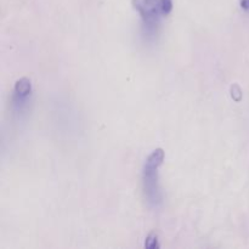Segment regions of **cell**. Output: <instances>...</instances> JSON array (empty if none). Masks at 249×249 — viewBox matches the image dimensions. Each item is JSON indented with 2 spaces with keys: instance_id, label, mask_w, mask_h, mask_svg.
Listing matches in <instances>:
<instances>
[{
  "instance_id": "8992f818",
  "label": "cell",
  "mask_w": 249,
  "mask_h": 249,
  "mask_svg": "<svg viewBox=\"0 0 249 249\" xmlns=\"http://www.w3.org/2000/svg\"><path fill=\"white\" fill-rule=\"evenodd\" d=\"M240 5L245 11H249V0H240Z\"/></svg>"
},
{
  "instance_id": "3957f363",
  "label": "cell",
  "mask_w": 249,
  "mask_h": 249,
  "mask_svg": "<svg viewBox=\"0 0 249 249\" xmlns=\"http://www.w3.org/2000/svg\"><path fill=\"white\" fill-rule=\"evenodd\" d=\"M32 92V83L28 78H21L15 83L14 88V96H12V102L16 107L17 111H22L27 106L29 96Z\"/></svg>"
},
{
  "instance_id": "7a4b0ae2",
  "label": "cell",
  "mask_w": 249,
  "mask_h": 249,
  "mask_svg": "<svg viewBox=\"0 0 249 249\" xmlns=\"http://www.w3.org/2000/svg\"><path fill=\"white\" fill-rule=\"evenodd\" d=\"M133 6L140 14L143 24L148 29H155L162 15L160 0H133Z\"/></svg>"
},
{
  "instance_id": "277c9868",
  "label": "cell",
  "mask_w": 249,
  "mask_h": 249,
  "mask_svg": "<svg viewBox=\"0 0 249 249\" xmlns=\"http://www.w3.org/2000/svg\"><path fill=\"white\" fill-rule=\"evenodd\" d=\"M160 10L164 16L169 15L173 10V0H160Z\"/></svg>"
},
{
  "instance_id": "5b68a950",
  "label": "cell",
  "mask_w": 249,
  "mask_h": 249,
  "mask_svg": "<svg viewBox=\"0 0 249 249\" xmlns=\"http://www.w3.org/2000/svg\"><path fill=\"white\" fill-rule=\"evenodd\" d=\"M145 247L148 249H156V248H160V245H158V240H157V236L156 235H150L147 238H146V242H145Z\"/></svg>"
},
{
  "instance_id": "6da1fadb",
  "label": "cell",
  "mask_w": 249,
  "mask_h": 249,
  "mask_svg": "<svg viewBox=\"0 0 249 249\" xmlns=\"http://www.w3.org/2000/svg\"><path fill=\"white\" fill-rule=\"evenodd\" d=\"M165 153L163 148H156L146 160L142 170V186L145 197L152 207L157 208L162 203V192L160 189L158 170L164 162Z\"/></svg>"
}]
</instances>
